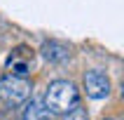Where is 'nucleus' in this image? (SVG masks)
<instances>
[{
    "instance_id": "nucleus-1",
    "label": "nucleus",
    "mask_w": 124,
    "mask_h": 120,
    "mask_svg": "<svg viewBox=\"0 0 124 120\" xmlns=\"http://www.w3.org/2000/svg\"><path fill=\"white\" fill-rule=\"evenodd\" d=\"M77 104H80V90H77L75 83H70V80H54V83L47 85L45 108L49 113L63 115V113H68Z\"/></svg>"
},
{
    "instance_id": "nucleus-2",
    "label": "nucleus",
    "mask_w": 124,
    "mask_h": 120,
    "mask_svg": "<svg viewBox=\"0 0 124 120\" xmlns=\"http://www.w3.org/2000/svg\"><path fill=\"white\" fill-rule=\"evenodd\" d=\"M0 97L9 106H23L31 99V83H28V78L12 75V73L2 75L0 78Z\"/></svg>"
},
{
    "instance_id": "nucleus-3",
    "label": "nucleus",
    "mask_w": 124,
    "mask_h": 120,
    "mask_svg": "<svg viewBox=\"0 0 124 120\" xmlns=\"http://www.w3.org/2000/svg\"><path fill=\"white\" fill-rule=\"evenodd\" d=\"M82 87H84V94L89 99H105L108 94H110V78L105 75L103 71L98 68H91L84 73L82 78Z\"/></svg>"
},
{
    "instance_id": "nucleus-4",
    "label": "nucleus",
    "mask_w": 124,
    "mask_h": 120,
    "mask_svg": "<svg viewBox=\"0 0 124 120\" xmlns=\"http://www.w3.org/2000/svg\"><path fill=\"white\" fill-rule=\"evenodd\" d=\"M40 54L49 64H66L73 56V52H70V45H66L61 40H45L40 47Z\"/></svg>"
},
{
    "instance_id": "nucleus-5",
    "label": "nucleus",
    "mask_w": 124,
    "mask_h": 120,
    "mask_svg": "<svg viewBox=\"0 0 124 120\" xmlns=\"http://www.w3.org/2000/svg\"><path fill=\"white\" fill-rule=\"evenodd\" d=\"M21 120H52V113L45 108V104H42V101L31 99V101L26 104V108H23Z\"/></svg>"
},
{
    "instance_id": "nucleus-6",
    "label": "nucleus",
    "mask_w": 124,
    "mask_h": 120,
    "mask_svg": "<svg viewBox=\"0 0 124 120\" xmlns=\"http://www.w3.org/2000/svg\"><path fill=\"white\" fill-rule=\"evenodd\" d=\"M63 120H89V113H87V108H82V106L77 104L68 113H63Z\"/></svg>"
},
{
    "instance_id": "nucleus-7",
    "label": "nucleus",
    "mask_w": 124,
    "mask_h": 120,
    "mask_svg": "<svg viewBox=\"0 0 124 120\" xmlns=\"http://www.w3.org/2000/svg\"><path fill=\"white\" fill-rule=\"evenodd\" d=\"M105 120H112V118H105Z\"/></svg>"
}]
</instances>
